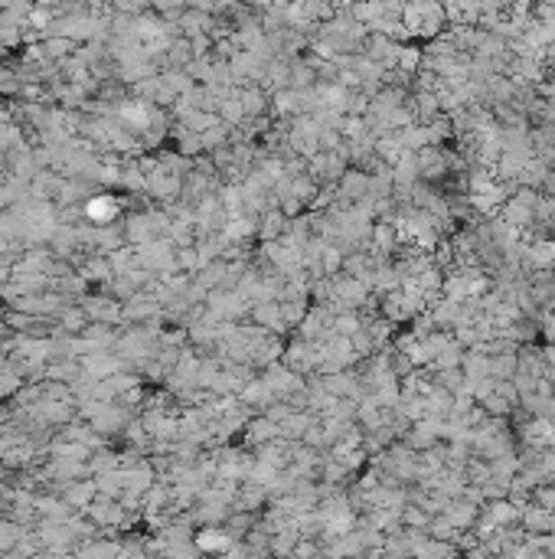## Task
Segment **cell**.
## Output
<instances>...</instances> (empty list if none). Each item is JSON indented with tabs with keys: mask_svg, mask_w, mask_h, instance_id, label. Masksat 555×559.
<instances>
[{
	"mask_svg": "<svg viewBox=\"0 0 555 559\" xmlns=\"http://www.w3.org/2000/svg\"><path fill=\"white\" fill-rule=\"evenodd\" d=\"M193 546H197L199 556H225V553L235 546V537L229 530H219V527H207V530H199L197 537H193Z\"/></svg>",
	"mask_w": 555,
	"mask_h": 559,
	"instance_id": "cell-2",
	"label": "cell"
},
{
	"mask_svg": "<svg viewBox=\"0 0 555 559\" xmlns=\"http://www.w3.org/2000/svg\"><path fill=\"white\" fill-rule=\"evenodd\" d=\"M85 213H89V219H99V223H101V219H111V217H115V200H108V197L92 200Z\"/></svg>",
	"mask_w": 555,
	"mask_h": 559,
	"instance_id": "cell-8",
	"label": "cell"
},
{
	"mask_svg": "<svg viewBox=\"0 0 555 559\" xmlns=\"http://www.w3.org/2000/svg\"><path fill=\"white\" fill-rule=\"evenodd\" d=\"M441 517H445V520H448L457 533H467L477 523V517H480V507L471 504V501H464V497H457V501H451L448 510H445Z\"/></svg>",
	"mask_w": 555,
	"mask_h": 559,
	"instance_id": "cell-6",
	"label": "cell"
},
{
	"mask_svg": "<svg viewBox=\"0 0 555 559\" xmlns=\"http://www.w3.org/2000/svg\"><path fill=\"white\" fill-rule=\"evenodd\" d=\"M418 161V181H438L448 173V154L438 151V147H425V151L415 154Z\"/></svg>",
	"mask_w": 555,
	"mask_h": 559,
	"instance_id": "cell-4",
	"label": "cell"
},
{
	"mask_svg": "<svg viewBox=\"0 0 555 559\" xmlns=\"http://www.w3.org/2000/svg\"><path fill=\"white\" fill-rule=\"evenodd\" d=\"M480 514H484L497 530H513V523L520 520V507L513 504L510 497H503V501H490V504L480 507Z\"/></svg>",
	"mask_w": 555,
	"mask_h": 559,
	"instance_id": "cell-5",
	"label": "cell"
},
{
	"mask_svg": "<svg viewBox=\"0 0 555 559\" xmlns=\"http://www.w3.org/2000/svg\"><path fill=\"white\" fill-rule=\"evenodd\" d=\"M539 193L536 190H526V187H516L513 190V197L503 203V223L510 226V229H529V226H536L539 217Z\"/></svg>",
	"mask_w": 555,
	"mask_h": 559,
	"instance_id": "cell-1",
	"label": "cell"
},
{
	"mask_svg": "<svg viewBox=\"0 0 555 559\" xmlns=\"http://www.w3.org/2000/svg\"><path fill=\"white\" fill-rule=\"evenodd\" d=\"M402 527L405 530H415V533H428V527H431V517L421 510L418 504H405V510H402Z\"/></svg>",
	"mask_w": 555,
	"mask_h": 559,
	"instance_id": "cell-7",
	"label": "cell"
},
{
	"mask_svg": "<svg viewBox=\"0 0 555 559\" xmlns=\"http://www.w3.org/2000/svg\"><path fill=\"white\" fill-rule=\"evenodd\" d=\"M520 523L526 537H546V533H555V514L546 510V507L526 504L520 510Z\"/></svg>",
	"mask_w": 555,
	"mask_h": 559,
	"instance_id": "cell-3",
	"label": "cell"
}]
</instances>
